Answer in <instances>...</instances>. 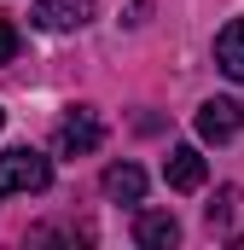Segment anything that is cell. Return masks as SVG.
<instances>
[{
    "label": "cell",
    "instance_id": "8992f818",
    "mask_svg": "<svg viewBox=\"0 0 244 250\" xmlns=\"http://www.w3.org/2000/svg\"><path fill=\"white\" fill-rule=\"evenodd\" d=\"M163 181H169L175 192H198L203 181H209L203 151H198V146H175V151H169V163H163Z\"/></svg>",
    "mask_w": 244,
    "mask_h": 250
},
{
    "label": "cell",
    "instance_id": "5b68a950",
    "mask_svg": "<svg viewBox=\"0 0 244 250\" xmlns=\"http://www.w3.org/2000/svg\"><path fill=\"white\" fill-rule=\"evenodd\" d=\"M134 245H140V250H175V245H181V221H175L169 209H140Z\"/></svg>",
    "mask_w": 244,
    "mask_h": 250
},
{
    "label": "cell",
    "instance_id": "8fae6325",
    "mask_svg": "<svg viewBox=\"0 0 244 250\" xmlns=\"http://www.w3.org/2000/svg\"><path fill=\"white\" fill-rule=\"evenodd\" d=\"M0 128H6V111H0Z\"/></svg>",
    "mask_w": 244,
    "mask_h": 250
},
{
    "label": "cell",
    "instance_id": "7a4b0ae2",
    "mask_svg": "<svg viewBox=\"0 0 244 250\" xmlns=\"http://www.w3.org/2000/svg\"><path fill=\"white\" fill-rule=\"evenodd\" d=\"M93 12H99V0H35V6H29L35 29H47V35H64V29L93 23Z\"/></svg>",
    "mask_w": 244,
    "mask_h": 250
},
{
    "label": "cell",
    "instance_id": "3957f363",
    "mask_svg": "<svg viewBox=\"0 0 244 250\" xmlns=\"http://www.w3.org/2000/svg\"><path fill=\"white\" fill-rule=\"evenodd\" d=\"M99 140H105V123H99V111H87V105H76L59 123V151L64 157H87V151H99Z\"/></svg>",
    "mask_w": 244,
    "mask_h": 250
},
{
    "label": "cell",
    "instance_id": "9c48e42d",
    "mask_svg": "<svg viewBox=\"0 0 244 250\" xmlns=\"http://www.w3.org/2000/svg\"><path fill=\"white\" fill-rule=\"evenodd\" d=\"M239 187H221L215 192V204H209V227H233V215H239Z\"/></svg>",
    "mask_w": 244,
    "mask_h": 250
},
{
    "label": "cell",
    "instance_id": "52a82bcc",
    "mask_svg": "<svg viewBox=\"0 0 244 250\" xmlns=\"http://www.w3.org/2000/svg\"><path fill=\"white\" fill-rule=\"evenodd\" d=\"M105 198H117V204H140V198H145V169H134V163H111V169H105Z\"/></svg>",
    "mask_w": 244,
    "mask_h": 250
},
{
    "label": "cell",
    "instance_id": "277c9868",
    "mask_svg": "<svg viewBox=\"0 0 244 250\" xmlns=\"http://www.w3.org/2000/svg\"><path fill=\"white\" fill-rule=\"evenodd\" d=\"M239 128H244V105L239 99H203V105H198V134H203V140L221 146V140H233Z\"/></svg>",
    "mask_w": 244,
    "mask_h": 250
},
{
    "label": "cell",
    "instance_id": "6da1fadb",
    "mask_svg": "<svg viewBox=\"0 0 244 250\" xmlns=\"http://www.w3.org/2000/svg\"><path fill=\"white\" fill-rule=\"evenodd\" d=\"M47 187H53V157H41L35 146H12V151H0V198L47 192Z\"/></svg>",
    "mask_w": 244,
    "mask_h": 250
},
{
    "label": "cell",
    "instance_id": "ba28073f",
    "mask_svg": "<svg viewBox=\"0 0 244 250\" xmlns=\"http://www.w3.org/2000/svg\"><path fill=\"white\" fill-rule=\"evenodd\" d=\"M215 64H221L233 82H244V18H233V23L215 35Z\"/></svg>",
    "mask_w": 244,
    "mask_h": 250
},
{
    "label": "cell",
    "instance_id": "30bf717a",
    "mask_svg": "<svg viewBox=\"0 0 244 250\" xmlns=\"http://www.w3.org/2000/svg\"><path fill=\"white\" fill-rule=\"evenodd\" d=\"M12 59H18V23L0 18V64H12Z\"/></svg>",
    "mask_w": 244,
    "mask_h": 250
}]
</instances>
